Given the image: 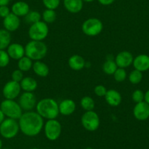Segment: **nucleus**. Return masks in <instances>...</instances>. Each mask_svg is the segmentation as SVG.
Listing matches in <instances>:
<instances>
[{"mask_svg": "<svg viewBox=\"0 0 149 149\" xmlns=\"http://www.w3.org/2000/svg\"><path fill=\"white\" fill-rule=\"evenodd\" d=\"M2 149H8V148H2Z\"/></svg>", "mask_w": 149, "mask_h": 149, "instance_id": "nucleus-46", "label": "nucleus"}, {"mask_svg": "<svg viewBox=\"0 0 149 149\" xmlns=\"http://www.w3.org/2000/svg\"><path fill=\"white\" fill-rule=\"evenodd\" d=\"M32 61V59L25 55L18 61V68L23 72L30 71L33 66L34 63Z\"/></svg>", "mask_w": 149, "mask_h": 149, "instance_id": "nucleus-25", "label": "nucleus"}, {"mask_svg": "<svg viewBox=\"0 0 149 149\" xmlns=\"http://www.w3.org/2000/svg\"><path fill=\"white\" fill-rule=\"evenodd\" d=\"M83 1H85V2H92V1H93L94 0H83Z\"/></svg>", "mask_w": 149, "mask_h": 149, "instance_id": "nucleus-43", "label": "nucleus"}, {"mask_svg": "<svg viewBox=\"0 0 149 149\" xmlns=\"http://www.w3.org/2000/svg\"><path fill=\"white\" fill-rule=\"evenodd\" d=\"M64 6L70 13H80L83 7V0H64Z\"/></svg>", "mask_w": 149, "mask_h": 149, "instance_id": "nucleus-21", "label": "nucleus"}, {"mask_svg": "<svg viewBox=\"0 0 149 149\" xmlns=\"http://www.w3.org/2000/svg\"><path fill=\"white\" fill-rule=\"evenodd\" d=\"M37 103L36 96L32 92H23L19 97L18 103L25 111L33 110L36 108Z\"/></svg>", "mask_w": 149, "mask_h": 149, "instance_id": "nucleus-11", "label": "nucleus"}, {"mask_svg": "<svg viewBox=\"0 0 149 149\" xmlns=\"http://www.w3.org/2000/svg\"><path fill=\"white\" fill-rule=\"evenodd\" d=\"M86 149H93L92 148H90V147H89V148H86Z\"/></svg>", "mask_w": 149, "mask_h": 149, "instance_id": "nucleus-44", "label": "nucleus"}, {"mask_svg": "<svg viewBox=\"0 0 149 149\" xmlns=\"http://www.w3.org/2000/svg\"><path fill=\"white\" fill-rule=\"evenodd\" d=\"M36 111L43 119H56L59 114L58 103L54 99L46 97L37 103Z\"/></svg>", "mask_w": 149, "mask_h": 149, "instance_id": "nucleus-2", "label": "nucleus"}, {"mask_svg": "<svg viewBox=\"0 0 149 149\" xmlns=\"http://www.w3.org/2000/svg\"><path fill=\"white\" fill-rule=\"evenodd\" d=\"M7 52L10 59L18 61L25 56V47L19 43H11L7 48Z\"/></svg>", "mask_w": 149, "mask_h": 149, "instance_id": "nucleus-15", "label": "nucleus"}, {"mask_svg": "<svg viewBox=\"0 0 149 149\" xmlns=\"http://www.w3.org/2000/svg\"><path fill=\"white\" fill-rule=\"evenodd\" d=\"M132 64L136 70L141 72L147 71L149 69V56L147 55H137L133 60Z\"/></svg>", "mask_w": 149, "mask_h": 149, "instance_id": "nucleus-18", "label": "nucleus"}, {"mask_svg": "<svg viewBox=\"0 0 149 149\" xmlns=\"http://www.w3.org/2000/svg\"><path fill=\"white\" fill-rule=\"evenodd\" d=\"M11 78L13 81L20 83V81L23 79V72L20 69H15L12 73Z\"/></svg>", "mask_w": 149, "mask_h": 149, "instance_id": "nucleus-35", "label": "nucleus"}, {"mask_svg": "<svg viewBox=\"0 0 149 149\" xmlns=\"http://www.w3.org/2000/svg\"><path fill=\"white\" fill-rule=\"evenodd\" d=\"M41 19H42V15L38 11H29V13L25 16V21L26 23L30 25L40 21Z\"/></svg>", "mask_w": 149, "mask_h": 149, "instance_id": "nucleus-29", "label": "nucleus"}, {"mask_svg": "<svg viewBox=\"0 0 149 149\" xmlns=\"http://www.w3.org/2000/svg\"><path fill=\"white\" fill-rule=\"evenodd\" d=\"M4 119H5V116H4V113L2 112V111L0 109V125H1V122L4 120Z\"/></svg>", "mask_w": 149, "mask_h": 149, "instance_id": "nucleus-41", "label": "nucleus"}, {"mask_svg": "<svg viewBox=\"0 0 149 149\" xmlns=\"http://www.w3.org/2000/svg\"><path fill=\"white\" fill-rule=\"evenodd\" d=\"M48 24L42 20L31 25L28 31L31 40L35 41H43L48 36Z\"/></svg>", "mask_w": 149, "mask_h": 149, "instance_id": "nucleus-6", "label": "nucleus"}, {"mask_svg": "<svg viewBox=\"0 0 149 149\" xmlns=\"http://www.w3.org/2000/svg\"><path fill=\"white\" fill-rule=\"evenodd\" d=\"M144 93H143L142 90H136L133 92L132 95H131V98H132L133 101L137 103L143 101V100H144Z\"/></svg>", "mask_w": 149, "mask_h": 149, "instance_id": "nucleus-34", "label": "nucleus"}, {"mask_svg": "<svg viewBox=\"0 0 149 149\" xmlns=\"http://www.w3.org/2000/svg\"><path fill=\"white\" fill-rule=\"evenodd\" d=\"M133 60L132 54L129 51H121L115 57V62L118 68H127L132 64Z\"/></svg>", "mask_w": 149, "mask_h": 149, "instance_id": "nucleus-13", "label": "nucleus"}, {"mask_svg": "<svg viewBox=\"0 0 149 149\" xmlns=\"http://www.w3.org/2000/svg\"><path fill=\"white\" fill-rule=\"evenodd\" d=\"M81 124L85 130L94 132L99 127L100 119L97 113L93 111H86L81 117Z\"/></svg>", "mask_w": 149, "mask_h": 149, "instance_id": "nucleus-9", "label": "nucleus"}, {"mask_svg": "<svg viewBox=\"0 0 149 149\" xmlns=\"http://www.w3.org/2000/svg\"><path fill=\"white\" fill-rule=\"evenodd\" d=\"M11 11L13 14L20 17H25L30 11L29 5L25 1H18L12 5Z\"/></svg>", "mask_w": 149, "mask_h": 149, "instance_id": "nucleus-19", "label": "nucleus"}, {"mask_svg": "<svg viewBox=\"0 0 149 149\" xmlns=\"http://www.w3.org/2000/svg\"><path fill=\"white\" fill-rule=\"evenodd\" d=\"M57 18L56 13L54 10H50V9H46L44 10L42 14V21L46 23L47 24L48 23H53L56 21Z\"/></svg>", "mask_w": 149, "mask_h": 149, "instance_id": "nucleus-28", "label": "nucleus"}, {"mask_svg": "<svg viewBox=\"0 0 149 149\" xmlns=\"http://www.w3.org/2000/svg\"><path fill=\"white\" fill-rule=\"evenodd\" d=\"M48 52V47L43 41L31 40L25 46V55L32 61H41Z\"/></svg>", "mask_w": 149, "mask_h": 149, "instance_id": "nucleus-3", "label": "nucleus"}, {"mask_svg": "<svg viewBox=\"0 0 149 149\" xmlns=\"http://www.w3.org/2000/svg\"><path fill=\"white\" fill-rule=\"evenodd\" d=\"M117 68L118 66L115 62V58L114 59L108 58L102 65V71L107 75H112Z\"/></svg>", "mask_w": 149, "mask_h": 149, "instance_id": "nucleus-26", "label": "nucleus"}, {"mask_svg": "<svg viewBox=\"0 0 149 149\" xmlns=\"http://www.w3.org/2000/svg\"><path fill=\"white\" fill-rule=\"evenodd\" d=\"M115 1V0H98V1L104 6L110 5V4H112Z\"/></svg>", "mask_w": 149, "mask_h": 149, "instance_id": "nucleus-38", "label": "nucleus"}, {"mask_svg": "<svg viewBox=\"0 0 149 149\" xmlns=\"http://www.w3.org/2000/svg\"><path fill=\"white\" fill-rule=\"evenodd\" d=\"M2 146H3L2 141H1V138H0V149H2Z\"/></svg>", "mask_w": 149, "mask_h": 149, "instance_id": "nucleus-42", "label": "nucleus"}, {"mask_svg": "<svg viewBox=\"0 0 149 149\" xmlns=\"http://www.w3.org/2000/svg\"><path fill=\"white\" fill-rule=\"evenodd\" d=\"M31 149H39V148H31Z\"/></svg>", "mask_w": 149, "mask_h": 149, "instance_id": "nucleus-45", "label": "nucleus"}, {"mask_svg": "<svg viewBox=\"0 0 149 149\" xmlns=\"http://www.w3.org/2000/svg\"><path fill=\"white\" fill-rule=\"evenodd\" d=\"M107 90H107L105 86L102 85V84H99V85H96L94 87L93 92H94V94L98 97H105Z\"/></svg>", "mask_w": 149, "mask_h": 149, "instance_id": "nucleus-36", "label": "nucleus"}, {"mask_svg": "<svg viewBox=\"0 0 149 149\" xmlns=\"http://www.w3.org/2000/svg\"><path fill=\"white\" fill-rule=\"evenodd\" d=\"M19 127L23 135L34 137L40 133L44 127L43 118L37 112L26 111L18 119Z\"/></svg>", "mask_w": 149, "mask_h": 149, "instance_id": "nucleus-1", "label": "nucleus"}, {"mask_svg": "<svg viewBox=\"0 0 149 149\" xmlns=\"http://www.w3.org/2000/svg\"><path fill=\"white\" fill-rule=\"evenodd\" d=\"M143 79V74L141 71L138 70H133L129 75V81L133 84H137L141 81Z\"/></svg>", "mask_w": 149, "mask_h": 149, "instance_id": "nucleus-30", "label": "nucleus"}, {"mask_svg": "<svg viewBox=\"0 0 149 149\" xmlns=\"http://www.w3.org/2000/svg\"><path fill=\"white\" fill-rule=\"evenodd\" d=\"M10 58L5 49H0V68H4L10 63Z\"/></svg>", "mask_w": 149, "mask_h": 149, "instance_id": "nucleus-32", "label": "nucleus"}, {"mask_svg": "<svg viewBox=\"0 0 149 149\" xmlns=\"http://www.w3.org/2000/svg\"><path fill=\"white\" fill-rule=\"evenodd\" d=\"M68 65L73 71H78L86 66V61L80 55H73L69 58Z\"/></svg>", "mask_w": 149, "mask_h": 149, "instance_id": "nucleus-20", "label": "nucleus"}, {"mask_svg": "<svg viewBox=\"0 0 149 149\" xmlns=\"http://www.w3.org/2000/svg\"><path fill=\"white\" fill-rule=\"evenodd\" d=\"M11 0H0V6H7Z\"/></svg>", "mask_w": 149, "mask_h": 149, "instance_id": "nucleus-39", "label": "nucleus"}, {"mask_svg": "<svg viewBox=\"0 0 149 149\" xmlns=\"http://www.w3.org/2000/svg\"><path fill=\"white\" fill-rule=\"evenodd\" d=\"M44 132L47 139L51 141H55L61 134L62 127L61 123L56 119H48L44 124Z\"/></svg>", "mask_w": 149, "mask_h": 149, "instance_id": "nucleus-8", "label": "nucleus"}, {"mask_svg": "<svg viewBox=\"0 0 149 149\" xmlns=\"http://www.w3.org/2000/svg\"><path fill=\"white\" fill-rule=\"evenodd\" d=\"M0 109L7 118L16 120H18L23 114V109L20 104L15 101V100L4 99L0 104Z\"/></svg>", "mask_w": 149, "mask_h": 149, "instance_id": "nucleus-4", "label": "nucleus"}, {"mask_svg": "<svg viewBox=\"0 0 149 149\" xmlns=\"http://www.w3.org/2000/svg\"><path fill=\"white\" fill-rule=\"evenodd\" d=\"M105 99L107 103L112 107L118 106L122 101V97H121V93L113 89L107 90V93L105 95Z\"/></svg>", "mask_w": 149, "mask_h": 149, "instance_id": "nucleus-17", "label": "nucleus"}, {"mask_svg": "<svg viewBox=\"0 0 149 149\" xmlns=\"http://www.w3.org/2000/svg\"><path fill=\"white\" fill-rule=\"evenodd\" d=\"M34 72L39 77H46L49 74V68L45 63L41 61H37L33 63L32 66Z\"/></svg>", "mask_w": 149, "mask_h": 149, "instance_id": "nucleus-23", "label": "nucleus"}, {"mask_svg": "<svg viewBox=\"0 0 149 149\" xmlns=\"http://www.w3.org/2000/svg\"><path fill=\"white\" fill-rule=\"evenodd\" d=\"M20 83L13 80L7 81L2 89V95L5 99L15 100L18 97L21 92Z\"/></svg>", "mask_w": 149, "mask_h": 149, "instance_id": "nucleus-10", "label": "nucleus"}, {"mask_svg": "<svg viewBox=\"0 0 149 149\" xmlns=\"http://www.w3.org/2000/svg\"><path fill=\"white\" fill-rule=\"evenodd\" d=\"M114 77V79L117 81V82H123L126 80L127 77V71H126L125 68H118L116 71L114 72L112 74Z\"/></svg>", "mask_w": 149, "mask_h": 149, "instance_id": "nucleus-31", "label": "nucleus"}, {"mask_svg": "<svg viewBox=\"0 0 149 149\" xmlns=\"http://www.w3.org/2000/svg\"><path fill=\"white\" fill-rule=\"evenodd\" d=\"M20 130L19 124L16 119L7 118L0 125V135L5 139L15 138Z\"/></svg>", "mask_w": 149, "mask_h": 149, "instance_id": "nucleus-5", "label": "nucleus"}, {"mask_svg": "<svg viewBox=\"0 0 149 149\" xmlns=\"http://www.w3.org/2000/svg\"><path fill=\"white\" fill-rule=\"evenodd\" d=\"M133 115L139 121H145L149 117V104L145 101L137 103L133 109Z\"/></svg>", "mask_w": 149, "mask_h": 149, "instance_id": "nucleus-12", "label": "nucleus"}, {"mask_svg": "<svg viewBox=\"0 0 149 149\" xmlns=\"http://www.w3.org/2000/svg\"><path fill=\"white\" fill-rule=\"evenodd\" d=\"M103 30V23L99 19L91 17L85 20L82 24V31L88 36H96Z\"/></svg>", "mask_w": 149, "mask_h": 149, "instance_id": "nucleus-7", "label": "nucleus"}, {"mask_svg": "<svg viewBox=\"0 0 149 149\" xmlns=\"http://www.w3.org/2000/svg\"><path fill=\"white\" fill-rule=\"evenodd\" d=\"M20 17L13 14L12 12L7 17L3 18V26H4V29L10 32L15 31L20 27Z\"/></svg>", "mask_w": 149, "mask_h": 149, "instance_id": "nucleus-14", "label": "nucleus"}, {"mask_svg": "<svg viewBox=\"0 0 149 149\" xmlns=\"http://www.w3.org/2000/svg\"><path fill=\"white\" fill-rule=\"evenodd\" d=\"M61 0H42L43 5L46 7V9L54 10L57 9L60 5Z\"/></svg>", "mask_w": 149, "mask_h": 149, "instance_id": "nucleus-33", "label": "nucleus"}, {"mask_svg": "<svg viewBox=\"0 0 149 149\" xmlns=\"http://www.w3.org/2000/svg\"><path fill=\"white\" fill-rule=\"evenodd\" d=\"M20 85L23 91L33 93L37 87V81L31 77H23V79L20 81Z\"/></svg>", "mask_w": 149, "mask_h": 149, "instance_id": "nucleus-22", "label": "nucleus"}, {"mask_svg": "<svg viewBox=\"0 0 149 149\" xmlns=\"http://www.w3.org/2000/svg\"><path fill=\"white\" fill-rule=\"evenodd\" d=\"M80 106L85 111H93L95 107V103L93 99L90 96H84L80 100Z\"/></svg>", "mask_w": 149, "mask_h": 149, "instance_id": "nucleus-27", "label": "nucleus"}, {"mask_svg": "<svg viewBox=\"0 0 149 149\" xmlns=\"http://www.w3.org/2000/svg\"><path fill=\"white\" fill-rule=\"evenodd\" d=\"M144 100H145V101L146 102V103H148V104H149V90H148V91L145 93V94Z\"/></svg>", "mask_w": 149, "mask_h": 149, "instance_id": "nucleus-40", "label": "nucleus"}, {"mask_svg": "<svg viewBox=\"0 0 149 149\" xmlns=\"http://www.w3.org/2000/svg\"><path fill=\"white\" fill-rule=\"evenodd\" d=\"M58 109L63 116H70L76 109L75 102L72 99H64L58 104Z\"/></svg>", "mask_w": 149, "mask_h": 149, "instance_id": "nucleus-16", "label": "nucleus"}, {"mask_svg": "<svg viewBox=\"0 0 149 149\" xmlns=\"http://www.w3.org/2000/svg\"><path fill=\"white\" fill-rule=\"evenodd\" d=\"M148 131H149V128H148Z\"/></svg>", "mask_w": 149, "mask_h": 149, "instance_id": "nucleus-47", "label": "nucleus"}, {"mask_svg": "<svg viewBox=\"0 0 149 149\" xmlns=\"http://www.w3.org/2000/svg\"><path fill=\"white\" fill-rule=\"evenodd\" d=\"M10 13L11 12H10V10L8 7V6H0V17L4 18Z\"/></svg>", "mask_w": 149, "mask_h": 149, "instance_id": "nucleus-37", "label": "nucleus"}, {"mask_svg": "<svg viewBox=\"0 0 149 149\" xmlns=\"http://www.w3.org/2000/svg\"><path fill=\"white\" fill-rule=\"evenodd\" d=\"M11 44V34L6 29H0V49H5Z\"/></svg>", "mask_w": 149, "mask_h": 149, "instance_id": "nucleus-24", "label": "nucleus"}]
</instances>
